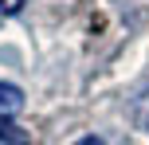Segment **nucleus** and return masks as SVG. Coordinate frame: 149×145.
Masks as SVG:
<instances>
[{"instance_id":"f257e3e1","label":"nucleus","mask_w":149,"mask_h":145,"mask_svg":"<svg viewBox=\"0 0 149 145\" xmlns=\"http://www.w3.org/2000/svg\"><path fill=\"white\" fill-rule=\"evenodd\" d=\"M20 110H24V90H20L16 83H0V118L12 122Z\"/></svg>"},{"instance_id":"f03ea898","label":"nucleus","mask_w":149,"mask_h":145,"mask_svg":"<svg viewBox=\"0 0 149 145\" xmlns=\"http://www.w3.org/2000/svg\"><path fill=\"white\" fill-rule=\"evenodd\" d=\"M0 141H8V145H28V133H20V126H12L8 118H0Z\"/></svg>"},{"instance_id":"7ed1b4c3","label":"nucleus","mask_w":149,"mask_h":145,"mask_svg":"<svg viewBox=\"0 0 149 145\" xmlns=\"http://www.w3.org/2000/svg\"><path fill=\"white\" fill-rule=\"evenodd\" d=\"M20 8H24V0H0V12H4V16L20 12Z\"/></svg>"},{"instance_id":"20e7f679","label":"nucleus","mask_w":149,"mask_h":145,"mask_svg":"<svg viewBox=\"0 0 149 145\" xmlns=\"http://www.w3.org/2000/svg\"><path fill=\"white\" fill-rule=\"evenodd\" d=\"M74 145H106V141H102V137H94V133H82Z\"/></svg>"}]
</instances>
